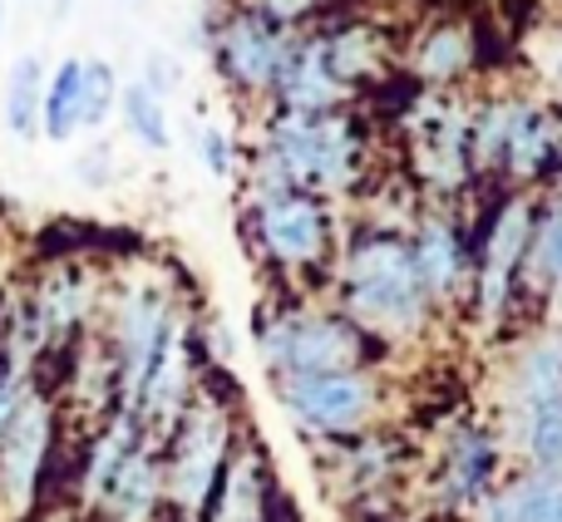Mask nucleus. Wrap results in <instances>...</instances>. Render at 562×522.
Masks as SVG:
<instances>
[{
    "label": "nucleus",
    "instance_id": "34",
    "mask_svg": "<svg viewBox=\"0 0 562 522\" xmlns=\"http://www.w3.org/2000/svg\"><path fill=\"white\" fill-rule=\"evenodd\" d=\"M0 306H5V266H0Z\"/></svg>",
    "mask_w": 562,
    "mask_h": 522
},
{
    "label": "nucleus",
    "instance_id": "37",
    "mask_svg": "<svg viewBox=\"0 0 562 522\" xmlns=\"http://www.w3.org/2000/svg\"><path fill=\"white\" fill-rule=\"evenodd\" d=\"M553 286H558V306H562V276H558V281H553Z\"/></svg>",
    "mask_w": 562,
    "mask_h": 522
},
{
    "label": "nucleus",
    "instance_id": "33",
    "mask_svg": "<svg viewBox=\"0 0 562 522\" xmlns=\"http://www.w3.org/2000/svg\"><path fill=\"white\" fill-rule=\"evenodd\" d=\"M49 15L65 20V15H69V0H49Z\"/></svg>",
    "mask_w": 562,
    "mask_h": 522
},
{
    "label": "nucleus",
    "instance_id": "22",
    "mask_svg": "<svg viewBox=\"0 0 562 522\" xmlns=\"http://www.w3.org/2000/svg\"><path fill=\"white\" fill-rule=\"evenodd\" d=\"M524 444L543 478H562V395L524 409Z\"/></svg>",
    "mask_w": 562,
    "mask_h": 522
},
{
    "label": "nucleus",
    "instance_id": "14",
    "mask_svg": "<svg viewBox=\"0 0 562 522\" xmlns=\"http://www.w3.org/2000/svg\"><path fill=\"white\" fill-rule=\"evenodd\" d=\"M198 522H267V474L257 449H233L223 484Z\"/></svg>",
    "mask_w": 562,
    "mask_h": 522
},
{
    "label": "nucleus",
    "instance_id": "2",
    "mask_svg": "<svg viewBox=\"0 0 562 522\" xmlns=\"http://www.w3.org/2000/svg\"><path fill=\"white\" fill-rule=\"evenodd\" d=\"M267 168L291 188V193H346L356 183L360 163V138L350 118L340 114H277L267 118L262 148H257Z\"/></svg>",
    "mask_w": 562,
    "mask_h": 522
},
{
    "label": "nucleus",
    "instance_id": "13",
    "mask_svg": "<svg viewBox=\"0 0 562 522\" xmlns=\"http://www.w3.org/2000/svg\"><path fill=\"white\" fill-rule=\"evenodd\" d=\"M138 444H144V429H138V419L128 409H114L109 419H99L85 454H79V508L94 513L99 498L109 493V484L119 478V468L128 464V454Z\"/></svg>",
    "mask_w": 562,
    "mask_h": 522
},
{
    "label": "nucleus",
    "instance_id": "16",
    "mask_svg": "<svg viewBox=\"0 0 562 522\" xmlns=\"http://www.w3.org/2000/svg\"><path fill=\"white\" fill-rule=\"evenodd\" d=\"M558 158V124L538 104H508V134H504V158L518 178H533Z\"/></svg>",
    "mask_w": 562,
    "mask_h": 522
},
{
    "label": "nucleus",
    "instance_id": "36",
    "mask_svg": "<svg viewBox=\"0 0 562 522\" xmlns=\"http://www.w3.org/2000/svg\"><path fill=\"white\" fill-rule=\"evenodd\" d=\"M0 30H5V0H0Z\"/></svg>",
    "mask_w": 562,
    "mask_h": 522
},
{
    "label": "nucleus",
    "instance_id": "9",
    "mask_svg": "<svg viewBox=\"0 0 562 522\" xmlns=\"http://www.w3.org/2000/svg\"><path fill=\"white\" fill-rule=\"evenodd\" d=\"M281 405L311 434H350L375 409V385L360 370H330V375H286L277 379Z\"/></svg>",
    "mask_w": 562,
    "mask_h": 522
},
{
    "label": "nucleus",
    "instance_id": "15",
    "mask_svg": "<svg viewBox=\"0 0 562 522\" xmlns=\"http://www.w3.org/2000/svg\"><path fill=\"white\" fill-rule=\"evenodd\" d=\"M75 134H85V59H59L45 79L40 138H49V144H75Z\"/></svg>",
    "mask_w": 562,
    "mask_h": 522
},
{
    "label": "nucleus",
    "instance_id": "17",
    "mask_svg": "<svg viewBox=\"0 0 562 522\" xmlns=\"http://www.w3.org/2000/svg\"><path fill=\"white\" fill-rule=\"evenodd\" d=\"M409 257H415V271H419V281H425L429 296H449V291L459 286V276H464L459 232H454V223H445V217L419 223L415 242H409Z\"/></svg>",
    "mask_w": 562,
    "mask_h": 522
},
{
    "label": "nucleus",
    "instance_id": "28",
    "mask_svg": "<svg viewBox=\"0 0 562 522\" xmlns=\"http://www.w3.org/2000/svg\"><path fill=\"white\" fill-rule=\"evenodd\" d=\"M35 389H40V375H30V370L0 360V434L15 424V415L25 409V399L35 395Z\"/></svg>",
    "mask_w": 562,
    "mask_h": 522
},
{
    "label": "nucleus",
    "instance_id": "4",
    "mask_svg": "<svg viewBox=\"0 0 562 522\" xmlns=\"http://www.w3.org/2000/svg\"><path fill=\"white\" fill-rule=\"evenodd\" d=\"M346 306L360 326L405 336L425 320L429 291L415 271L405 237H360L346 257Z\"/></svg>",
    "mask_w": 562,
    "mask_h": 522
},
{
    "label": "nucleus",
    "instance_id": "5",
    "mask_svg": "<svg viewBox=\"0 0 562 522\" xmlns=\"http://www.w3.org/2000/svg\"><path fill=\"white\" fill-rule=\"evenodd\" d=\"M55 439H59V399L40 385L15 415V424L0 434V508L10 518H30L40 508L45 478L55 468Z\"/></svg>",
    "mask_w": 562,
    "mask_h": 522
},
{
    "label": "nucleus",
    "instance_id": "6",
    "mask_svg": "<svg viewBox=\"0 0 562 522\" xmlns=\"http://www.w3.org/2000/svg\"><path fill=\"white\" fill-rule=\"evenodd\" d=\"M267 370L277 379L286 375H330V370H356L360 336L336 316H311V310H281L257 330Z\"/></svg>",
    "mask_w": 562,
    "mask_h": 522
},
{
    "label": "nucleus",
    "instance_id": "24",
    "mask_svg": "<svg viewBox=\"0 0 562 522\" xmlns=\"http://www.w3.org/2000/svg\"><path fill=\"white\" fill-rule=\"evenodd\" d=\"M518 395H524V409L562 395V340H543V345L528 350L524 375H518Z\"/></svg>",
    "mask_w": 562,
    "mask_h": 522
},
{
    "label": "nucleus",
    "instance_id": "27",
    "mask_svg": "<svg viewBox=\"0 0 562 522\" xmlns=\"http://www.w3.org/2000/svg\"><path fill=\"white\" fill-rule=\"evenodd\" d=\"M528 257H533V271L543 281H558L562 276V197L548 207L543 223L533 227V247H528Z\"/></svg>",
    "mask_w": 562,
    "mask_h": 522
},
{
    "label": "nucleus",
    "instance_id": "29",
    "mask_svg": "<svg viewBox=\"0 0 562 522\" xmlns=\"http://www.w3.org/2000/svg\"><path fill=\"white\" fill-rule=\"evenodd\" d=\"M193 148H198V158H203V168H207L213 178H233L237 154H233V138H227V128L198 124V128H193Z\"/></svg>",
    "mask_w": 562,
    "mask_h": 522
},
{
    "label": "nucleus",
    "instance_id": "10",
    "mask_svg": "<svg viewBox=\"0 0 562 522\" xmlns=\"http://www.w3.org/2000/svg\"><path fill=\"white\" fill-rule=\"evenodd\" d=\"M528 247H533V207L524 197L504 203V213L494 217L488 227V242H484V271H479V306H484L488 320L504 316L508 306V291H514V276L524 266Z\"/></svg>",
    "mask_w": 562,
    "mask_h": 522
},
{
    "label": "nucleus",
    "instance_id": "26",
    "mask_svg": "<svg viewBox=\"0 0 562 522\" xmlns=\"http://www.w3.org/2000/svg\"><path fill=\"white\" fill-rule=\"evenodd\" d=\"M124 79L109 59H85V128H104L119 114Z\"/></svg>",
    "mask_w": 562,
    "mask_h": 522
},
{
    "label": "nucleus",
    "instance_id": "3",
    "mask_svg": "<svg viewBox=\"0 0 562 522\" xmlns=\"http://www.w3.org/2000/svg\"><path fill=\"white\" fill-rule=\"evenodd\" d=\"M233 458V415L217 395H193L178 429L164 439V498L178 522H198Z\"/></svg>",
    "mask_w": 562,
    "mask_h": 522
},
{
    "label": "nucleus",
    "instance_id": "1",
    "mask_svg": "<svg viewBox=\"0 0 562 522\" xmlns=\"http://www.w3.org/2000/svg\"><path fill=\"white\" fill-rule=\"evenodd\" d=\"M183 326L178 296L168 291V281L158 271H134L104 286V306H99L94 336L104 340V350L114 355L119 370V409H134L138 389H144L154 360L164 355L168 336Z\"/></svg>",
    "mask_w": 562,
    "mask_h": 522
},
{
    "label": "nucleus",
    "instance_id": "18",
    "mask_svg": "<svg viewBox=\"0 0 562 522\" xmlns=\"http://www.w3.org/2000/svg\"><path fill=\"white\" fill-rule=\"evenodd\" d=\"M45 59L40 55H20L15 65H10L5 75V104H0V114H5V128L20 138V144H35L40 138V104H45Z\"/></svg>",
    "mask_w": 562,
    "mask_h": 522
},
{
    "label": "nucleus",
    "instance_id": "25",
    "mask_svg": "<svg viewBox=\"0 0 562 522\" xmlns=\"http://www.w3.org/2000/svg\"><path fill=\"white\" fill-rule=\"evenodd\" d=\"M488 468H494V444L484 434H464L449 454V493L454 498H474L488 484Z\"/></svg>",
    "mask_w": 562,
    "mask_h": 522
},
{
    "label": "nucleus",
    "instance_id": "7",
    "mask_svg": "<svg viewBox=\"0 0 562 522\" xmlns=\"http://www.w3.org/2000/svg\"><path fill=\"white\" fill-rule=\"evenodd\" d=\"M296 45V30H281L272 20H262L257 10L237 5L207 30V49L213 65L237 94H272L286 55Z\"/></svg>",
    "mask_w": 562,
    "mask_h": 522
},
{
    "label": "nucleus",
    "instance_id": "11",
    "mask_svg": "<svg viewBox=\"0 0 562 522\" xmlns=\"http://www.w3.org/2000/svg\"><path fill=\"white\" fill-rule=\"evenodd\" d=\"M350 89L336 79V69H330L326 59V39H301L291 45L286 55V69H281L272 99L281 114H336L340 104H346Z\"/></svg>",
    "mask_w": 562,
    "mask_h": 522
},
{
    "label": "nucleus",
    "instance_id": "20",
    "mask_svg": "<svg viewBox=\"0 0 562 522\" xmlns=\"http://www.w3.org/2000/svg\"><path fill=\"white\" fill-rule=\"evenodd\" d=\"M119 118H124L128 138L134 144H144L148 154H168V144H173V124H168V99H158L148 84H124V94H119Z\"/></svg>",
    "mask_w": 562,
    "mask_h": 522
},
{
    "label": "nucleus",
    "instance_id": "32",
    "mask_svg": "<svg viewBox=\"0 0 562 522\" xmlns=\"http://www.w3.org/2000/svg\"><path fill=\"white\" fill-rule=\"evenodd\" d=\"M109 163H114V154H109L104 144L89 148V154L79 158V178H85V183H94V188H104L109 178H114V173H109Z\"/></svg>",
    "mask_w": 562,
    "mask_h": 522
},
{
    "label": "nucleus",
    "instance_id": "8",
    "mask_svg": "<svg viewBox=\"0 0 562 522\" xmlns=\"http://www.w3.org/2000/svg\"><path fill=\"white\" fill-rule=\"evenodd\" d=\"M247 237L281 271H306L326 257L330 242V213L311 193H277L247 203Z\"/></svg>",
    "mask_w": 562,
    "mask_h": 522
},
{
    "label": "nucleus",
    "instance_id": "31",
    "mask_svg": "<svg viewBox=\"0 0 562 522\" xmlns=\"http://www.w3.org/2000/svg\"><path fill=\"white\" fill-rule=\"evenodd\" d=\"M247 10H257L262 20H272V25H281V30H296L301 20L311 15V10L321 5V0H243Z\"/></svg>",
    "mask_w": 562,
    "mask_h": 522
},
{
    "label": "nucleus",
    "instance_id": "21",
    "mask_svg": "<svg viewBox=\"0 0 562 522\" xmlns=\"http://www.w3.org/2000/svg\"><path fill=\"white\" fill-rule=\"evenodd\" d=\"M469 59H474V35H469L464 25H439V30H429L425 45H419L415 69L429 84H449V79H459L469 69Z\"/></svg>",
    "mask_w": 562,
    "mask_h": 522
},
{
    "label": "nucleus",
    "instance_id": "19",
    "mask_svg": "<svg viewBox=\"0 0 562 522\" xmlns=\"http://www.w3.org/2000/svg\"><path fill=\"white\" fill-rule=\"evenodd\" d=\"M484 522H562V478H528L484 503Z\"/></svg>",
    "mask_w": 562,
    "mask_h": 522
},
{
    "label": "nucleus",
    "instance_id": "23",
    "mask_svg": "<svg viewBox=\"0 0 562 522\" xmlns=\"http://www.w3.org/2000/svg\"><path fill=\"white\" fill-rule=\"evenodd\" d=\"M321 39H326V59H330V69H336V79L346 89L356 84V79L375 75V30L346 25V30H336V35H321Z\"/></svg>",
    "mask_w": 562,
    "mask_h": 522
},
{
    "label": "nucleus",
    "instance_id": "12",
    "mask_svg": "<svg viewBox=\"0 0 562 522\" xmlns=\"http://www.w3.org/2000/svg\"><path fill=\"white\" fill-rule=\"evenodd\" d=\"M164 508H168V498H164V449L144 439V444L128 454V464L119 468V478L109 484V493L99 498L94 513L104 522H158Z\"/></svg>",
    "mask_w": 562,
    "mask_h": 522
},
{
    "label": "nucleus",
    "instance_id": "35",
    "mask_svg": "<svg viewBox=\"0 0 562 522\" xmlns=\"http://www.w3.org/2000/svg\"><path fill=\"white\" fill-rule=\"evenodd\" d=\"M553 79H558V89H562V55H558V65H553Z\"/></svg>",
    "mask_w": 562,
    "mask_h": 522
},
{
    "label": "nucleus",
    "instance_id": "30",
    "mask_svg": "<svg viewBox=\"0 0 562 522\" xmlns=\"http://www.w3.org/2000/svg\"><path fill=\"white\" fill-rule=\"evenodd\" d=\"M138 84H148L158 99H168L178 84H183V65H178L173 55H164V49H154V55L144 59V75H138Z\"/></svg>",
    "mask_w": 562,
    "mask_h": 522
}]
</instances>
